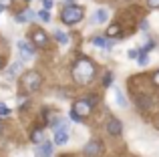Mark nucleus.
<instances>
[{"instance_id": "f257e3e1", "label": "nucleus", "mask_w": 159, "mask_h": 157, "mask_svg": "<svg viewBox=\"0 0 159 157\" xmlns=\"http://www.w3.org/2000/svg\"><path fill=\"white\" fill-rule=\"evenodd\" d=\"M95 77V65L89 59H79L77 65L73 67V78L79 85H89Z\"/></svg>"}, {"instance_id": "f03ea898", "label": "nucleus", "mask_w": 159, "mask_h": 157, "mask_svg": "<svg viewBox=\"0 0 159 157\" xmlns=\"http://www.w3.org/2000/svg\"><path fill=\"white\" fill-rule=\"evenodd\" d=\"M83 16H85V12L81 6H65L61 12V20L65 24H77L83 20Z\"/></svg>"}, {"instance_id": "7ed1b4c3", "label": "nucleus", "mask_w": 159, "mask_h": 157, "mask_svg": "<svg viewBox=\"0 0 159 157\" xmlns=\"http://www.w3.org/2000/svg\"><path fill=\"white\" fill-rule=\"evenodd\" d=\"M40 83H43V78H40V75H39V73H34V71L26 73V75L22 77V87H24L26 93H34V91L40 87Z\"/></svg>"}, {"instance_id": "20e7f679", "label": "nucleus", "mask_w": 159, "mask_h": 157, "mask_svg": "<svg viewBox=\"0 0 159 157\" xmlns=\"http://www.w3.org/2000/svg\"><path fill=\"white\" fill-rule=\"evenodd\" d=\"M73 111H77V115L81 119H87L91 115V111H93V105H91L89 99H81V101H77L73 105Z\"/></svg>"}, {"instance_id": "39448f33", "label": "nucleus", "mask_w": 159, "mask_h": 157, "mask_svg": "<svg viewBox=\"0 0 159 157\" xmlns=\"http://www.w3.org/2000/svg\"><path fill=\"white\" fill-rule=\"evenodd\" d=\"M16 47H18V52H20V59H22V61H32V59H34V47H32L30 43L20 40Z\"/></svg>"}, {"instance_id": "423d86ee", "label": "nucleus", "mask_w": 159, "mask_h": 157, "mask_svg": "<svg viewBox=\"0 0 159 157\" xmlns=\"http://www.w3.org/2000/svg\"><path fill=\"white\" fill-rule=\"evenodd\" d=\"M22 71V63H20V61H16V63H12L10 67L6 69V73H4V75H6V78L8 81H14L16 77H18V73Z\"/></svg>"}, {"instance_id": "0eeeda50", "label": "nucleus", "mask_w": 159, "mask_h": 157, "mask_svg": "<svg viewBox=\"0 0 159 157\" xmlns=\"http://www.w3.org/2000/svg\"><path fill=\"white\" fill-rule=\"evenodd\" d=\"M36 155H39V157H52V143H48V141L39 143Z\"/></svg>"}, {"instance_id": "6e6552de", "label": "nucleus", "mask_w": 159, "mask_h": 157, "mask_svg": "<svg viewBox=\"0 0 159 157\" xmlns=\"http://www.w3.org/2000/svg\"><path fill=\"white\" fill-rule=\"evenodd\" d=\"M99 153H101V143H97V141H89L85 145V155H89V157H97Z\"/></svg>"}, {"instance_id": "1a4fd4ad", "label": "nucleus", "mask_w": 159, "mask_h": 157, "mask_svg": "<svg viewBox=\"0 0 159 157\" xmlns=\"http://www.w3.org/2000/svg\"><path fill=\"white\" fill-rule=\"evenodd\" d=\"M32 40H34V44L36 47H47V43H48V36L44 34V30H34L32 32Z\"/></svg>"}, {"instance_id": "9d476101", "label": "nucleus", "mask_w": 159, "mask_h": 157, "mask_svg": "<svg viewBox=\"0 0 159 157\" xmlns=\"http://www.w3.org/2000/svg\"><path fill=\"white\" fill-rule=\"evenodd\" d=\"M121 129H123V125H121L119 119H109V121H107V131L111 135H119Z\"/></svg>"}, {"instance_id": "9b49d317", "label": "nucleus", "mask_w": 159, "mask_h": 157, "mask_svg": "<svg viewBox=\"0 0 159 157\" xmlns=\"http://www.w3.org/2000/svg\"><path fill=\"white\" fill-rule=\"evenodd\" d=\"M66 141H69V133H66V129H57V131H54V143H57V145H65Z\"/></svg>"}, {"instance_id": "f8f14e48", "label": "nucleus", "mask_w": 159, "mask_h": 157, "mask_svg": "<svg viewBox=\"0 0 159 157\" xmlns=\"http://www.w3.org/2000/svg\"><path fill=\"white\" fill-rule=\"evenodd\" d=\"M91 43H93L95 47H99V48H109V51L113 48V43H111V40H107V38H103V36H93Z\"/></svg>"}, {"instance_id": "ddd939ff", "label": "nucleus", "mask_w": 159, "mask_h": 157, "mask_svg": "<svg viewBox=\"0 0 159 157\" xmlns=\"http://www.w3.org/2000/svg\"><path fill=\"white\" fill-rule=\"evenodd\" d=\"M34 16H36V12L28 8V10H24L22 14H16V22H26V20H32Z\"/></svg>"}, {"instance_id": "4468645a", "label": "nucleus", "mask_w": 159, "mask_h": 157, "mask_svg": "<svg viewBox=\"0 0 159 157\" xmlns=\"http://www.w3.org/2000/svg\"><path fill=\"white\" fill-rule=\"evenodd\" d=\"M113 93H115V101H117V105L125 109V107H127V99L123 97V91H121V89H113Z\"/></svg>"}, {"instance_id": "2eb2a0df", "label": "nucleus", "mask_w": 159, "mask_h": 157, "mask_svg": "<svg viewBox=\"0 0 159 157\" xmlns=\"http://www.w3.org/2000/svg\"><path fill=\"white\" fill-rule=\"evenodd\" d=\"M107 10H105V8H99V10H97V14H95L93 16V22H99V24H103V22H107Z\"/></svg>"}, {"instance_id": "dca6fc26", "label": "nucleus", "mask_w": 159, "mask_h": 157, "mask_svg": "<svg viewBox=\"0 0 159 157\" xmlns=\"http://www.w3.org/2000/svg\"><path fill=\"white\" fill-rule=\"evenodd\" d=\"M30 139H32V143H36V145H39V143L44 141V133L40 129H34V131H32V135H30Z\"/></svg>"}, {"instance_id": "f3484780", "label": "nucleus", "mask_w": 159, "mask_h": 157, "mask_svg": "<svg viewBox=\"0 0 159 157\" xmlns=\"http://www.w3.org/2000/svg\"><path fill=\"white\" fill-rule=\"evenodd\" d=\"M54 38H57L61 44H69V34L62 32V30H54Z\"/></svg>"}, {"instance_id": "a211bd4d", "label": "nucleus", "mask_w": 159, "mask_h": 157, "mask_svg": "<svg viewBox=\"0 0 159 157\" xmlns=\"http://www.w3.org/2000/svg\"><path fill=\"white\" fill-rule=\"evenodd\" d=\"M137 63H139L141 67H145V65H149V56H147V52H145V51H141L139 55H137Z\"/></svg>"}, {"instance_id": "6ab92c4d", "label": "nucleus", "mask_w": 159, "mask_h": 157, "mask_svg": "<svg viewBox=\"0 0 159 157\" xmlns=\"http://www.w3.org/2000/svg\"><path fill=\"white\" fill-rule=\"evenodd\" d=\"M107 34H109V36H119V34H121V28L117 26V24H111V26L107 28Z\"/></svg>"}, {"instance_id": "aec40b11", "label": "nucleus", "mask_w": 159, "mask_h": 157, "mask_svg": "<svg viewBox=\"0 0 159 157\" xmlns=\"http://www.w3.org/2000/svg\"><path fill=\"white\" fill-rule=\"evenodd\" d=\"M39 18L43 20V22H48V20H51V12H48L47 8H43V10L39 12Z\"/></svg>"}, {"instance_id": "412c9836", "label": "nucleus", "mask_w": 159, "mask_h": 157, "mask_svg": "<svg viewBox=\"0 0 159 157\" xmlns=\"http://www.w3.org/2000/svg\"><path fill=\"white\" fill-rule=\"evenodd\" d=\"M6 115H10V109L4 103H0V117H6Z\"/></svg>"}, {"instance_id": "4be33fe9", "label": "nucleus", "mask_w": 159, "mask_h": 157, "mask_svg": "<svg viewBox=\"0 0 159 157\" xmlns=\"http://www.w3.org/2000/svg\"><path fill=\"white\" fill-rule=\"evenodd\" d=\"M111 83H113V73H107V75H105V78H103V85H111Z\"/></svg>"}, {"instance_id": "5701e85b", "label": "nucleus", "mask_w": 159, "mask_h": 157, "mask_svg": "<svg viewBox=\"0 0 159 157\" xmlns=\"http://www.w3.org/2000/svg\"><path fill=\"white\" fill-rule=\"evenodd\" d=\"M153 47H155V43H153V40H147V44H145V47L143 48H141V51H145V52H149V51H151V48Z\"/></svg>"}, {"instance_id": "b1692460", "label": "nucleus", "mask_w": 159, "mask_h": 157, "mask_svg": "<svg viewBox=\"0 0 159 157\" xmlns=\"http://www.w3.org/2000/svg\"><path fill=\"white\" fill-rule=\"evenodd\" d=\"M54 4V0H43V8H47V10H51Z\"/></svg>"}, {"instance_id": "393cba45", "label": "nucleus", "mask_w": 159, "mask_h": 157, "mask_svg": "<svg viewBox=\"0 0 159 157\" xmlns=\"http://www.w3.org/2000/svg\"><path fill=\"white\" fill-rule=\"evenodd\" d=\"M70 119H73V121H77V123H79V121H83V119L77 115V111H73V109H70Z\"/></svg>"}, {"instance_id": "a878e982", "label": "nucleus", "mask_w": 159, "mask_h": 157, "mask_svg": "<svg viewBox=\"0 0 159 157\" xmlns=\"http://www.w3.org/2000/svg\"><path fill=\"white\" fill-rule=\"evenodd\" d=\"M149 8H159V0H147Z\"/></svg>"}, {"instance_id": "bb28decb", "label": "nucleus", "mask_w": 159, "mask_h": 157, "mask_svg": "<svg viewBox=\"0 0 159 157\" xmlns=\"http://www.w3.org/2000/svg\"><path fill=\"white\" fill-rule=\"evenodd\" d=\"M127 55H129V59H137V55H139V52H137V51H133V48H131V51H129Z\"/></svg>"}, {"instance_id": "cd10ccee", "label": "nucleus", "mask_w": 159, "mask_h": 157, "mask_svg": "<svg viewBox=\"0 0 159 157\" xmlns=\"http://www.w3.org/2000/svg\"><path fill=\"white\" fill-rule=\"evenodd\" d=\"M141 30H149V22H147V20H143V22H141Z\"/></svg>"}, {"instance_id": "c85d7f7f", "label": "nucleus", "mask_w": 159, "mask_h": 157, "mask_svg": "<svg viewBox=\"0 0 159 157\" xmlns=\"http://www.w3.org/2000/svg\"><path fill=\"white\" fill-rule=\"evenodd\" d=\"M0 4H2L4 8H8V6H10V4H12V0H0Z\"/></svg>"}, {"instance_id": "c756f323", "label": "nucleus", "mask_w": 159, "mask_h": 157, "mask_svg": "<svg viewBox=\"0 0 159 157\" xmlns=\"http://www.w3.org/2000/svg\"><path fill=\"white\" fill-rule=\"evenodd\" d=\"M153 83H155V85L159 87V71L155 73V75H153Z\"/></svg>"}, {"instance_id": "7c9ffc66", "label": "nucleus", "mask_w": 159, "mask_h": 157, "mask_svg": "<svg viewBox=\"0 0 159 157\" xmlns=\"http://www.w3.org/2000/svg\"><path fill=\"white\" fill-rule=\"evenodd\" d=\"M4 67V59H2V56H0V69H2Z\"/></svg>"}, {"instance_id": "2f4dec72", "label": "nucleus", "mask_w": 159, "mask_h": 157, "mask_svg": "<svg viewBox=\"0 0 159 157\" xmlns=\"http://www.w3.org/2000/svg\"><path fill=\"white\" fill-rule=\"evenodd\" d=\"M2 12H4V6H2V4H0V14H2Z\"/></svg>"}, {"instance_id": "473e14b6", "label": "nucleus", "mask_w": 159, "mask_h": 157, "mask_svg": "<svg viewBox=\"0 0 159 157\" xmlns=\"http://www.w3.org/2000/svg\"><path fill=\"white\" fill-rule=\"evenodd\" d=\"M157 127H159V121H157Z\"/></svg>"}, {"instance_id": "72a5a7b5", "label": "nucleus", "mask_w": 159, "mask_h": 157, "mask_svg": "<svg viewBox=\"0 0 159 157\" xmlns=\"http://www.w3.org/2000/svg\"><path fill=\"white\" fill-rule=\"evenodd\" d=\"M26 2H30V0H26Z\"/></svg>"}]
</instances>
